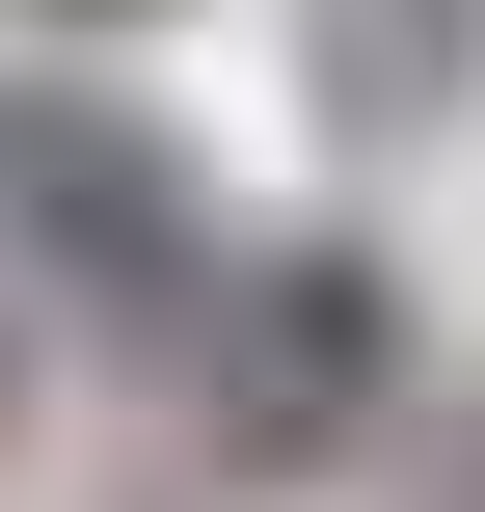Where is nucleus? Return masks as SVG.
I'll return each mask as SVG.
<instances>
[{
    "mask_svg": "<svg viewBox=\"0 0 485 512\" xmlns=\"http://www.w3.org/2000/svg\"><path fill=\"white\" fill-rule=\"evenodd\" d=\"M0 216L135 324V297H216V189H189V135L162 108H108V81H0Z\"/></svg>",
    "mask_w": 485,
    "mask_h": 512,
    "instance_id": "1",
    "label": "nucleus"
},
{
    "mask_svg": "<svg viewBox=\"0 0 485 512\" xmlns=\"http://www.w3.org/2000/svg\"><path fill=\"white\" fill-rule=\"evenodd\" d=\"M485 54V0H324V108H432Z\"/></svg>",
    "mask_w": 485,
    "mask_h": 512,
    "instance_id": "3",
    "label": "nucleus"
},
{
    "mask_svg": "<svg viewBox=\"0 0 485 512\" xmlns=\"http://www.w3.org/2000/svg\"><path fill=\"white\" fill-rule=\"evenodd\" d=\"M81 27H108V0H81Z\"/></svg>",
    "mask_w": 485,
    "mask_h": 512,
    "instance_id": "4",
    "label": "nucleus"
},
{
    "mask_svg": "<svg viewBox=\"0 0 485 512\" xmlns=\"http://www.w3.org/2000/svg\"><path fill=\"white\" fill-rule=\"evenodd\" d=\"M378 351H405V297H378L351 243H297V270H243V459H324V432L378 405Z\"/></svg>",
    "mask_w": 485,
    "mask_h": 512,
    "instance_id": "2",
    "label": "nucleus"
}]
</instances>
